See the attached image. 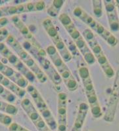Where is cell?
Segmentation results:
<instances>
[{
	"mask_svg": "<svg viewBox=\"0 0 119 131\" xmlns=\"http://www.w3.org/2000/svg\"><path fill=\"white\" fill-rule=\"evenodd\" d=\"M119 102V68L115 75L111 92L107 104V111L104 115V120L107 122H113L115 120V115Z\"/></svg>",
	"mask_w": 119,
	"mask_h": 131,
	"instance_id": "6da1fadb",
	"label": "cell"
},
{
	"mask_svg": "<svg viewBox=\"0 0 119 131\" xmlns=\"http://www.w3.org/2000/svg\"><path fill=\"white\" fill-rule=\"evenodd\" d=\"M105 5L107 18L109 21V27L113 31L119 30V17L117 8L115 5V1L104 0L103 1Z\"/></svg>",
	"mask_w": 119,
	"mask_h": 131,
	"instance_id": "7a4b0ae2",
	"label": "cell"
},
{
	"mask_svg": "<svg viewBox=\"0 0 119 131\" xmlns=\"http://www.w3.org/2000/svg\"><path fill=\"white\" fill-rule=\"evenodd\" d=\"M43 26L44 27L45 30L47 31L48 34L49 35V37L51 38L53 43L61 39V37L59 36L58 32L55 28V26L53 24L52 21L49 18H46L43 21Z\"/></svg>",
	"mask_w": 119,
	"mask_h": 131,
	"instance_id": "3957f363",
	"label": "cell"
},
{
	"mask_svg": "<svg viewBox=\"0 0 119 131\" xmlns=\"http://www.w3.org/2000/svg\"><path fill=\"white\" fill-rule=\"evenodd\" d=\"M64 1L63 0H54L53 1L52 5L48 8V13L52 17H55L58 15L59 10L63 7Z\"/></svg>",
	"mask_w": 119,
	"mask_h": 131,
	"instance_id": "277c9868",
	"label": "cell"
},
{
	"mask_svg": "<svg viewBox=\"0 0 119 131\" xmlns=\"http://www.w3.org/2000/svg\"><path fill=\"white\" fill-rule=\"evenodd\" d=\"M12 20L13 21L15 25L18 28L19 30H20V31L22 33V34L24 35V36H26L29 34L28 28L26 27V26L24 25V23H22V21L19 18L18 16H13V17L12 18Z\"/></svg>",
	"mask_w": 119,
	"mask_h": 131,
	"instance_id": "5b68a950",
	"label": "cell"
},
{
	"mask_svg": "<svg viewBox=\"0 0 119 131\" xmlns=\"http://www.w3.org/2000/svg\"><path fill=\"white\" fill-rule=\"evenodd\" d=\"M92 5L94 15L96 17L100 18L103 15L102 2L100 0H94L92 1Z\"/></svg>",
	"mask_w": 119,
	"mask_h": 131,
	"instance_id": "8992f818",
	"label": "cell"
},
{
	"mask_svg": "<svg viewBox=\"0 0 119 131\" xmlns=\"http://www.w3.org/2000/svg\"><path fill=\"white\" fill-rule=\"evenodd\" d=\"M88 45L91 47V50H92V53L94 54L95 57H97L98 55H99L100 54L103 52L102 49H101V46L99 45L96 39L95 40L92 41L88 43Z\"/></svg>",
	"mask_w": 119,
	"mask_h": 131,
	"instance_id": "52a82bcc",
	"label": "cell"
},
{
	"mask_svg": "<svg viewBox=\"0 0 119 131\" xmlns=\"http://www.w3.org/2000/svg\"><path fill=\"white\" fill-rule=\"evenodd\" d=\"M76 47H77L78 49L80 51V52H82V55H83L84 53H86V52L90 51L89 49V48L87 47L86 43L85 40L82 37H80L79 39L76 40Z\"/></svg>",
	"mask_w": 119,
	"mask_h": 131,
	"instance_id": "ba28073f",
	"label": "cell"
},
{
	"mask_svg": "<svg viewBox=\"0 0 119 131\" xmlns=\"http://www.w3.org/2000/svg\"><path fill=\"white\" fill-rule=\"evenodd\" d=\"M21 106H22V108L24 109V110L25 111L27 114L29 112L36 110L34 107V104L31 102V101L28 98H25L22 100V102H21Z\"/></svg>",
	"mask_w": 119,
	"mask_h": 131,
	"instance_id": "9c48e42d",
	"label": "cell"
},
{
	"mask_svg": "<svg viewBox=\"0 0 119 131\" xmlns=\"http://www.w3.org/2000/svg\"><path fill=\"white\" fill-rule=\"evenodd\" d=\"M59 19L61 24L64 26L65 28H67L69 27L70 26L74 24L72 23V21L71 18H70V16L66 13L61 14L59 17Z\"/></svg>",
	"mask_w": 119,
	"mask_h": 131,
	"instance_id": "30bf717a",
	"label": "cell"
},
{
	"mask_svg": "<svg viewBox=\"0 0 119 131\" xmlns=\"http://www.w3.org/2000/svg\"><path fill=\"white\" fill-rule=\"evenodd\" d=\"M101 68L103 70V72L105 74V75L107 76V78H112L113 76H115V73L114 72V70L112 68V66H111L110 63L106 64V65L103 66H101Z\"/></svg>",
	"mask_w": 119,
	"mask_h": 131,
	"instance_id": "8fae6325",
	"label": "cell"
},
{
	"mask_svg": "<svg viewBox=\"0 0 119 131\" xmlns=\"http://www.w3.org/2000/svg\"><path fill=\"white\" fill-rule=\"evenodd\" d=\"M86 96L87 98H88V102L89 103L90 107L99 104L98 102V99H97L96 92H93V93H91V94H86Z\"/></svg>",
	"mask_w": 119,
	"mask_h": 131,
	"instance_id": "7c38bea8",
	"label": "cell"
},
{
	"mask_svg": "<svg viewBox=\"0 0 119 131\" xmlns=\"http://www.w3.org/2000/svg\"><path fill=\"white\" fill-rule=\"evenodd\" d=\"M46 52L48 55L49 56L51 60H53L57 57L59 56V54L58 51H57V49L55 48V47L53 46V45L49 46L47 48Z\"/></svg>",
	"mask_w": 119,
	"mask_h": 131,
	"instance_id": "4fadbf2b",
	"label": "cell"
},
{
	"mask_svg": "<svg viewBox=\"0 0 119 131\" xmlns=\"http://www.w3.org/2000/svg\"><path fill=\"white\" fill-rule=\"evenodd\" d=\"M65 83L66 84L67 89L70 91H75L78 89V84L77 82L75 79L74 78H72L69 79V80L64 81Z\"/></svg>",
	"mask_w": 119,
	"mask_h": 131,
	"instance_id": "5bb4252c",
	"label": "cell"
},
{
	"mask_svg": "<svg viewBox=\"0 0 119 131\" xmlns=\"http://www.w3.org/2000/svg\"><path fill=\"white\" fill-rule=\"evenodd\" d=\"M40 113L41 115H42V118H43V119L44 120L45 123L49 122L51 120L55 119V118L53 117V115L52 113H51V111L49 110V107L43 110V111L40 112Z\"/></svg>",
	"mask_w": 119,
	"mask_h": 131,
	"instance_id": "9a60e30c",
	"label": "cell"
},
{
	"mask_svg": "<svg viewBox=\"0 0 119 131\" xmlns=\"http://www.w3.org/2000/svg\"><path fill=\"white\" fill-rule=\"evenodd\" d=\"M83 57L85 61L89 65H92V64H94L95 62L96 59H95V56L94 55V54L91 52V51H88V52L84 54Z\"/></svg>",
	"mask_w": 119,
	"mask_h": 131,
	"instance_id": "2e32d148",
	"label": "cell"
},
{
	"mask_svg": "<svg viewBox=\"0 0 119 131\" xmlns=\"http://www.w3.org/2000/svg\"><path fill=\"white\" fill-rule=\"evenodd\" d=\"M34 125H36V128H38L39 131H46L47 130L49 129L48 125L46 124V123L45 122L42 117H41L36 122H35Z\"/></svg>",
	"mask_w": 119,
	"mask_h": 131,
	"instance_id": "e0dca14e",
	"label": "cell"
},
{
	"mask_svg": "<svg viewBox=\"0 0 119 131\" xmlns=\"http://www.w3.org/2000/svg\"><path fill=\"white\" fill-rule=\"evenodd\" d=\"M82 34H83L84 39H86V41L88 43L95 39V35L94 34V33L91 31V30L90 29H86L83 31Z\"/></svg>",
	"mask_w": 119,
	"mask_h": 131,
	"instance_id": "ac0fdd59",
	"label": "cell"
},
{
	"mask_svg": "<svg viewBox=\"0 0 119 131\" xmlns=\"http://www.w3.org/2000/svg\"><path fill=\"white\" fill-rule=\"evenodd\" d=\"M4 112L7 113V114L11 115H15L18 112V109L16 108V106L11 104L9 103H7L5 107Z\"/></svg>",
	"mask_w": 119,
	"mask_h": 131,
	"instance_id": "d6986e66",
	"label": "cell"
},
{
	"mask_svg": "<svg viewBox=\"0 0 119 131\" xmlns=\"http://www.w3.org/2000/svg\"><path fill=\"white\" fill-rule=\"evenodd\" d=\"M78 72L82 81L90 78V74H89V70L87 67L80 68L78 70Z\"/></svg>",
	"mask_w": 119,
	"mask_h": 131,
	"instance_id": "ffe728a7",
	"label": "cell"
},
{
	"mask_svg": "<svg viewBox=\"0 0 119 131\" xmlns=\"http://www.w3.org/2000/svg\"><path fill=\"white\" fill-rule=\"evenodd\" d=\"M90 107H91V112L94 118L101 117V115H102V112H101V109L99 104Z\"/></svg>",
	"mask_w": 119,
	"mask_h": 131,
	"instance_id": "44dd1931",
	"label": "cell"
},
{
	"mask_svg": "<svg viewBox=\"0 0 119 131\" xmlns=\"http://www.w3.org/2000/svg\"><path fill=\"white\" fill-rule=\"evenodd\" d=\"M2 96H3V98L5 99L8 102H14L16 100V96L14 95L12 92L7 91V89L5 90V92L3 93V95H2Z\"/></svg>",
	"mask_w": 119,
	"mask_h": 131,
	"instance_id": "7402d4cb",
	"label": "cell"
},
{
	"mask_svg": "<svg viewBox=\"0 0 119 131\" xmlns=\"http://www.w3.org/2000/svg\"><path fill=\"white\" fill-rule=\"evenodd\" d=\"M15 73V71H14L12 68H11L10 67L7 66H5L4 70H3V72H2V73L5 76V77H6V78H10V79H11V78L13 77Z\"/></svg>",
	"mask_w": 119,
	"mask_h": 131,
	"instance_id": "603a6c76",
	"label": "cell"
},
{
	"mask_svg": "<svg viewBox=\"0 0 119 131\" xmlns=\"http://www.w3.org/2000/svg\"><path fill=\"white\" fill-rule=\"evenodd\" d=\"M27 115H28V117H30V119H31L32 121L34 123L35 122H36L38 119H40L42 117L40 115V114H39L38 112V111L36 110L29 112Z\"/></svg>",
	"mask_w": 119,
	"mask_h": 131,
	"instance_id": "cb8c5ba5",
	"label": "cell"
},
{
	"mask_svg": "<svg viewBox=\"0 0 119 131\" xmlns=\"http://www.w3.org/2000/svg\"><path fill=\"white\" fill-rule=\"evenodd\" d=\"M96 58H97V62H98L99 64H100L101 67L109 63V61H108V60H107V57H106V56L105 55L103 52H102V53L100 54L99 55L96 57Z\"/></svg>",
	"mask_w": 119,
	"mask_h": 131,
	"instance_id": "d4e9b609",
	"label": "cell"
},
{
	"mask_svg": "<svg viewBox=\"0 0 119 131\" xmlns=\"http://www.w3.org/2000/svg\"><path fill=\"white\" fill-rule=\"evenodd\" d=\"M59 74H60V75H61V78H62V79L64 80V81H66L69 80V79H70V78H73L72 75V74H71V73H70V70L68 69V68H67V69H65L64 71H63L62 72H61Z\"/></svg>",
	"mask_w": 119,
	"mask_h": 131,
	"instance_id": "484cf974",
	"label": "cell"
},
{
	"mask_svg": "<svg viewBox=\"0 0 119 131\" xmlns=\"http://www.w3.org/2000/svg\"><path fill=\"white\" fill-rule=\"evenodd\" d=\"M60 54L61 55V57H62V59L64 62H69L70 61L72 58V55L70 54V51L68 50V49H66L64 51H63L62 52L60 53Z\"/></svg>",
	"mask_w": 119,
	"mask_h": 131,
	"instance_id": "4316f807",
	"label": "cell"
},
{
	"mask_svg": "<svg viewBox=\"0 0 119 131\" xmlns=\"http://www.w3.org/2000/svg\"><path fill=\"white\" fill-rule=\"evenodd\" d=\"M12 119L10 116H9L7 114H3V116L2 117V121H1V123L3 124V125H5V126H7L9 127L11 124L12 123Z\"/></svg>",
	"mask_w": 119,
	"mask_h": 131,
	"instance_id": "83f0119b",
	"label": "cell"
},
{
	"mask_svg": "<svg viewBox=\"0 0 119 131\" xmlns=\"http://www.w3.org/2000/svg\"><path fill=\"white\" fill-rule=\"evenodd\" d=\"M35 11H41L45 9V5L43 1H39V2H35L34 3Z\"/></svg>",
	"mask_w": 119,
	"mask_h": 131,
	"instance_id": "f1b7e54d",
	"label": "cell"
},
{
	"mask_svg": "<svg viewBox=\"0 0 119 131\" xmlns=\"http://www.w3.org/2000/svg\"><path fill=\"white\" fill-rule=\"evenodd\" d=\"M24 75L25 76L26 79L28 80V81H30L32 83V82H34L36 80V76H35V75L34 74V73L32 72L31 70L27 71V72Z\"/></svg>",
	"mask_w": 119,
	"mask_h": 131,
	"instance_id": "f546056e",
	"label": "cell"
},
{
	"mask_svg": "<svg viewBox=\"0 0 119 131\" xmlns=\"http://www.w3.org/2000/svg\"><path fill=\"white\" fill-rule=\"evenodd\" d=\"M6 58L7 59L9 60V62H10L11 64H13V65H15V64L19 61V60L17 57H16V56L15 55V54H14L12 53V52H11V53L9 54V55H8Z\"/></svg>",
	"mask_w": 119,
	"mask_h": 131,
	"instance_id": "4dcf8cb0",
	"label": "cell"
},
{
	"mask_svg": "<svg viewBox=\"0 0 119 131\" xmlns=\"http://www.w3.org/2000/svg\"><path fill=\"white\" fill-rule=\"evenodd\" d=\"M13 92H15L16 95L18 96L19 97H21H21L24 96L25 95V94H26V91H24L23 89L21 88V87L18 86L17 85H16L15 89L14 90Z\"/></svg>",
	"mask_w": 119,
	"mask_h": 131,
	"instance_id": "1f68e13d",
	"label": "cell"
},
{
	"mask_svg": "<svg viewBox=\"0 0 119 131\" xmlns=\"http://www.w3.org/2000/svg\"><path fill=\"white\" fill-rule=\"evenodd\" d=\"M9 130L10 131H21L22 127L16 123H12L9 125Z\"/></svg>",
	"mask_w": 119,
	"mask_h": 131,
	"instance_id": "d6a6232c",
	"label": "cell"
},
{
	"mask_svg": "<svg viewBox=\"0 0 119 131\" xmlns=\"http://www.w3.org/2000/svg\"><path fill=\"white\" fill-rule=\"evenodd\" d=\"M18 54L19 55L20 58H21V60H22V61H24L26 59H28L29 57H30V56L28 54V52L24 49H22V51H20Z\"/></svg>",
	"mask_w": 119,
	"mask_h": 131,
	"instance_id": "836d02e7",
	"label": "cell"
},
{
	"mask_svg": "<svg viewBox=\"0 0 119 131\" xmlns=\"http://www.w3.org/2000/svg\"><path fill=\"white\" fill-rule=\"evenodd\" d=\"M26 12H32V11H35V7H34V3H26Z\"/></svg>",
	"mask_w": 119,
	"mask_h": 131,
	"instance_id": "e575fe53",
	"label": "cell"
},
{
	"mask_svg": "<svg viewBox=\"0 0 119 131\" xmlns=\"http://www.w3.org/2000/svg\"><path fill=\"white\" fill-rule=\"evenodd\" d=\"M84 11V10H82L81 8L76 7V9H75L74 11H73V14H74V15L76 16V17H78V18H80L81 16H82Z\"/></svg>",
	"mask_w": 119,
	"mask_h": 131,
	"instance_id": "d590c367",
	"label": "cell"
},
{
	"mask_svg": "<svg viewBox=\"0 0 119 131\" xmlns=\"http://www.w3.org/2000/svg\"><path fill=\"white\" fill-rule=\"evenodd\" d=\"M8 31L5 28H2L0 29V40H3V39L5 38V37H8Z\"/></svg>",
	"mask_w": 119,
	"mask_h": 131,
	"instance_id": "8d00e7d4",
	"label": "cell"
},
{
	"mask_svg": "<svg viewBox=\"0 0 119 131\" xmlns=\"http://www.w3.org/2000/svg\"><path fill=\"white\" fill-rule=\"evenodd\" d=\"M17 8V14L22 13H26V4H21L19 5H16Z\"/></svg>",
	"mask_w": 119,
	"mask_h": 131,
	"instance_id": "74e56055",
	"label": "cell"
},
{
	"mask_svg": "<svg viewBox=\"0 0 119 131\" xmlns=\"http://www.w3.org/2000/svg\"><path fill=\"white\" fill-rule=\"evenodd\" d=\"M70 36H71L72 38L73 39H75V41L77 40L78 39H79V38L81 37L80 34V32H79L76 29L75 30H74L71 34H70Z\"/></svg>",
	"mask_w": 119,
	"mask_h": 131,
	"instance_id": "f35d334b",
	"label": "cell"
},
{
	"mask_svg": "<svg viewBox=\"0 0 119 131\" xmlns=\"http://www.w3.org/2000/svg\"><path fill=\"white\" fill-rule=\"evenodd\" d=\"M11 83V81H10V80L7 78L5 77V76L3 78V79H2V81H0V83L2 84V86H6V87H8L9 86Z\"/></svg>",
	"mask_w": 119,
	"mask_h": 131,
	"instance_id": "ab89813d",
	"label": "cell"
},
{
	"mask_svg": "<svg viewBox=\"0 0 119 131\" xmlns=\"http://www.w3.org/2000/svg\"><path fill=\"white\" fill-rule=\"evenodd\" d=\"M58 100H67V96L64 92H61L58 94Z\"/></svg>",
	"mask_w": 119,
	"mask_h": 131,
	"instance_id": "60d3db41",
	"label": "cell"
},
{
	"mask_svg": "<svg viewBox=\"0 0 119 131\" xmlns=\"http://www.w3.org/2000/svg\"><path fill=\"white\" fill-rule=\"evenodd\" d=\"M8 23V20L6 18H0V26L1 28H3L4 26L6 25Z\"/></svg>",
	"mask_w": 119,
	"mask_h": 131,
	"instance_id": "b9f144b4",
	"label": "cell"
},
{
	"mask_svg": "<svg viewBox=\"0 0 119 131\" xmlns=\"http://www.w3.org/2000/svg\"><path fill=\"white\" fill-rule=\"evenodd\" d=\"M46 51H45L44 50H43V49H40V50H39L38 51V56L39 57H43V58H44L45 56H46Z\"/></svg>",
	"mask_w": 119,
	"mask_h": 131,
	"instance_id": "7bdbcfd3",
	"label": "cell"
},
{
	"mask_svg": "<svg viewBox=\"0 0 119 131\" xmlns=\"http://www.w3.org/2000/svg\"><path fill=\"white\" fill-rule=\"evenodd\" d=\"M7 102H2V100H0V111L4 112L5 107L6 106Z\"/></svg>",
	"mask_w": 119,
	"mask_h": 131,
	"instance_id": "ee69618b",
	"label": "cell"
},
{
	"mask_svg": "<svg viewBox=\"0 0 119 131\" xmlns=\"http://www.w3.org/2000/svg\"><path fill=\"white\" fill-rule=\"evenodd\" d=\"M76 50H77V49H76V47L75 46V45H74V44H72L71 46H70V52H71L72 54H74V53H75V51H76Z\"/></svg>",
	"mask_w": 119,
	"mask_h": 131,
	"instance_id": "f6af8a7d",
	"label": "cell"
},
{
	"mask_svg": "<svg viewBox=\"0 0 119 131\" xmlns=\"http://www.w3.org/2000/svg\"><path fill=\"white\" fill-rule=\"evenodd\" d=\"M5 87L3 86H2V85H0V95L2 96L3 94V93L5 92Z\"/></svg>",
	"mask_w": 119,
	"mask_h": 131,
	"instance_id": "bcb514c9",
	"label": "cell"
},
{
	"mask_svg": "<svg viewBox=\"0 0 119 131\" xmlns=\"http://www.w3.org/2000/svg\"><path fill=\"white\" fill-rule=\"evenodd\" d=\"M6 47H7L5 46V45L4 43H0V53H1V52H2Z\"/></svg>",
	"mask_w": 119,
	"mask_h": 131,
	"instance_id": "7dc6e473",
	"label": "cell"
},
{
	"mask_svg": "<svg viewBox=\"0 0 119 131\" xmlns=\"http://www.w3.org/2000/svg\"><path fill=\"white\" fill-rule=\"evenodd\" d=\"M5 67V66L4 64L2 62L0 61V72H3V70H4Z\"/></svg>",
	"mask_w": 119,
	"mask_h": 131,
	"instance_id": "c3c4849f",
	"label": "cell"
},
{
	"mask_svg": "<svg viewBox=\"0 0 119 131\" xmlns=\"http://www.w3.org/2000/svg\"><path fill=\"white\" fill-rule=\"evenodd\" d=\"M115 5H116V8H118V13L119 15V0H116L115 1Z\"/></svg>",
	"mask_w": 119,
	"mask_h": 131,
	"instance_id": "681fc988",
	"label": "cell"
},
{
	"mask_svg": "<svg viewBox=\"0 0 119 131\" xmlns=\"http://www.w3.org/2000/svg\"><path fill=\"white\" fill-rule=\"evenodd\" d=\"M4 15L3 14V10H2V8H0V17H2L3 15Z\"/></svg>",
	"mask_w": 119,
	"mask_h": 131,
	"instance_id": "f907efd6",
	"label": "cell"
},
{
	"mask_svg": "<svg viewBox=\"0 0 119 131\" xmlns=\"http://www.w3.org/2000/svg\"><path fill=\"white\" fill-rule=\"evenodd\" d=\"M21 131H30V130H27L26 128H23V127H22V129H21Z\"/></svg>",
	"mask_w": 119,
	"mask_h": 131,
	"instance_id": "816d5d0a",
	"label": "cell"
},
{
	"mask_svg": "<svg viewBox=\"0 0 119 131\" xmlns=\"http://www.w3.org/2000/svg\"><path fill=\"white\" fill-rule=\"evenodd\" d=\"M3 2H2V1H0V5L2 4V3H3Z\"/></svg>",
	"mask_w": 119,
	"mask_h": 131,
	"instance_id": "f5cc1de1",
	"label": "cell"
},
{
	"mask_svg": "<svg viewBox=\"0 0 119 131\" xmlns=\"http://www.w3.org/2000/svg\"><path fill=\"white\" fill-rule=\"evenodd\" d=\"M46 131H51V130H50V129H49H49H48V130H47Z\"/></svg>",
	"mask_w": 119,
	"mask_h": 131,
	"instance_id": "db71d44e",
	"label": "cell"
}]
</instances>
